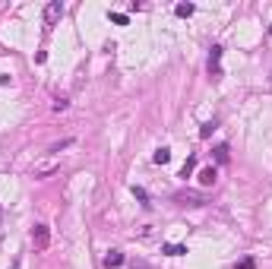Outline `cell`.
Masks as SVG:
<instances>
[{"label": "cell", "instance_id": "5", "mask_svg": "<svg viewBox=\"0 0 272 269\" xmlns=\"http://www.w3.org/2000/svg\"><path fill=\"white\" fill-rule=\"evenodd\" d=\"M215 177H219L215 165H209V168H203V171H199V184H203V187H212V184H215Z\"/></svg>", "mask_w": 272, "mask_h": 269}, {"label": "cell", "instance_id": "13", "mask_svg": "<svg viewBox=\"0 0 272 269\" xmlns=\"http://www.w3.org/2000/svg\"><path fill=\"white\" fill-rule=\"evenodd\" d=\"M253 266H256V260H253V256H244V260H240L234 269H253Z\"/></svg>", "mask_w": 272, "mask_h": 269}, {"label": "cell", "instance_id": "4", "mask_svg": "<svg viewBox=\"0 0 272 269\" xmlns=\"http://www.w3.org/2000/svg\"><path fill=\"white\" fill-rule=\"evenodd\" d=\"M174 200H177L180 206H203V203H206V200H203L199 193H177Z\"/></svg>", "mask_w": 272, "mask_h": 269}, {"label": "cell", "instance_id": "12", "mask_svg": "<svg viewBox=\"0 0 272 269\" xmlns=\"http://www.w3.org/2000/svg\"><path fill=\"white\" fill-rule=\"evenodd\" d=\"M215 161H222V165L228 161V146H219V149H215Z\"/></svg>", "mask_w": 272, "mask_h": 269}, {"label": "cell", "instance_id": "1", "mask_svg": "<svg viewBox=\"0 0 272 269\" xmlns=\"http://www.w3.org/2000/svg\"><path fill=\"white\" fill-rule=\"evenodd\" d=\"M209 76L222 79V47L219 45H212V51H209Z\"/></svg>", "mask_w": 272, "mask_h": 269}, {"label": "cell", "instance_id": "9", "mask_svg": "<svg viewBox=\"0 0 272 269\" xmlns=\"http://www.w3.org/2000/svg\"><path fill=\"white\" fill-rule=\"evenodd\" d=\"M193 10H196L193 3H177V7H174V13H177L180 19H187V16H193Z\"/></svg>", "mask_w": 272, "mask_h": 269}, {"label": "cell", "instance_id": "2", "mask_svg": "<svg viewBox=\"0 0 272 269\" xmlns=\"http://www.w3.org/2000/svg\"><path fill=\"white\" fill-rule=\"evenodd\" d=\"M60 16H64V3H60V0H51L45 7V26H57Z\"/></svg>", "mask_w": 272, "mask_h": 269}, {"label": "cell", "instance_id": "16", "mask_svg": "<svg viewBox=\"0 0 272 269\" xmlns=\"http://www.w3.org/2000/svg\"><path fill=\"white\" fill-rule=\"evenodd\" d=\"M111 22H117V26H127V13H111Z\"/></svg>", "mask_w": 272, "mask_h": 269}, {"label": "cell", "instance_id": "8", "mask_svg": "<svg viewBox=\"0 0 272 269\" xmlns=\"http://www.w3.org/2000/svg\"><path fill=\"white\" fill-rule=\"evenodd\" d=\"M161 250H165L168 256H184V253H187V247H184V244H165Z\"/></svg>", "mask_w": 272, "mask_h": 269}, {"label": "cell", "instance_id": "14", "mask_svg": "<svg viewBox=\"0 0 272 269\" xmlns=\"http://www.w3.org/2000/svg\"><path fill=\"white\" fill-rule=\"evenodd\" d=\"M70 142H73V140H60V142H54V146L48 149V152H60V149H66V146H70Z\"/></svg>", "mask_w": 272, "mask_h": 269}, {"label": "cell", "instance_id": "10", "mask_svg": "<svg viewBox=\"0 0 272 269\" xmlns=\"http://www.w3.org/2000/svg\"><path fill=\"white\" fill-rule=\"evenodd\" d=\"M219 127V121H209V124H203V127H199V136H203V140H206V136H212V130Z\"/></svg>", "mask_w": 272, "mask_h": 269}, {"label": "cell", "instance_id": "3", "mask_svg": "<svg viewBox=\"0 0 272 269\" xmlns=\"http://www.w3.org/2000/svg\"><path fill=\"white\" fill-rule=\"evenodd\" d=\"M32 241H35V247H38V250H45V247H48V241H51V231H48V225H35Z\"/></svg>", "mask_w": 272, "mask_h": 269}, {"label": "cell", "instance_id": "17", "mask_svg": "<svg viewBox=\"0 0 272 269\" xmlns=\"http://www.w3.org/2000/svg\"><path fill=\"white\" fill-rule=\"evenodd\" d=\"M133 269H149V266H146L143 260H136V263H133Z\"/></svg>", "mask_w": 272, "mask_h": 269}, {"label": "cell", "instance_id": "18", "mask_svg": "<svg viewBox=\"0 0 272 269\" xmlns=\"http://www.w3.org/2000/svg\"><path fill=\"white\" fill-rule=\"evenodd\" d=\"M269 35H272V26H269Z\"/></svg>", "mask_w": 272, "mask_h": 269}, {"label": "cell", "instance_id": "11", "mask_svg": "<svg viewBox=\"0 0 272 269\" xmlns=\"http://www.w3.org/2000/svg\"><path fill=\"white\" fill-rule=\"evenodd\" d=\"M193 168H196V158L190 155V158H187V165L180 168V177H190V174H193Z\"/></svg>", "mask_w": 272, "mask_h": 269}, {"label": "cell", "instance_id": "7", "mask_svg": "<svg viewBox=\"0 0 272 269\" xmlns=\"http://www.w3.org/2000/svg\"><path fill=\"white\" fill-rule=\"evenodd\" d=\"M152 161H155V165H168V161H171V149H168V146H161V149H155V155H152Z\"/></svg>", "mask_w": 272, "mask_h": 269}, {"label": "cell", "instance_id": "15", "mask_svg": "<svg viewBox=\"0 0 272 269\" xmlns=\"http://www.w3.org/2000/svg\"><path fill=\"white\" fill-rule=\"evenodd\" d=\"M133 196H136V200H140V203H146V200H149V193H146V190H143V187H133Z\"/></svg>", "mask_w": 272, "mask_h": 269}, {"label": "cell", "instance_id": "6", "mask_svg": "<svg viewBox=\"0 0 272 269\" xmlns=\"http://www.w3.org/2000/svg\"><path fill=\"white\" fill-rule=\"evenodd\" d=\"M120 263H124V253H120V250H108L105 253V266L108 269H117Z\"/></svg>", "mask_w": 272, "mask_h": 269}]
</instances>
